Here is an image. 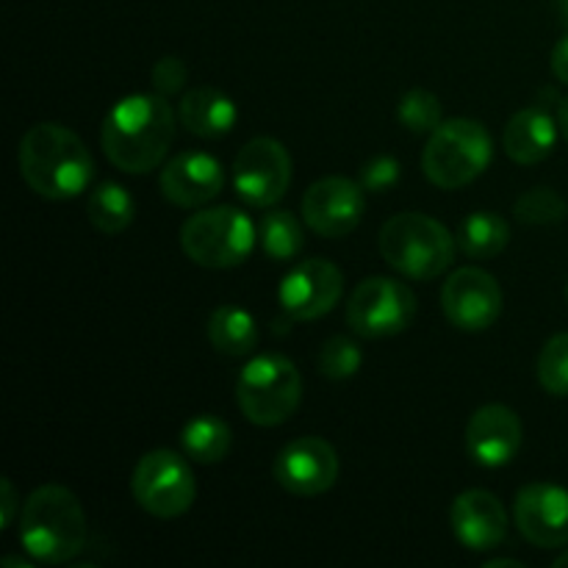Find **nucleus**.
Instances as JSON below:
<instances>
[{
	"instance_id": "1",
	"label": "nucleus",
	"mask_w": 568,
	"mask_h": 568,
	"mask_svg": "<svg viewBox=\"0 0 568 568\" xmlns=\"http://www.w3.org/2000/svg\"><path fill=\"white\" fill-rule=\"evenodd\" d=\"M178 114L164 94H128L116 100L103 120L100 144L116 170L128 175H148L172 148Z\"/></svg>"
},
{
	"instance_id": "2",
	"label": "nucleus",
	"mask_w": 568,
	"mask_h": 568,
	"mask_svg": "<svg viewBox=\"0 0 568 568\" xmlns=\"http://www.w3.org/2000/svg\"><path fill=\"white\" fill-rule=\"evenodd\" d=\"M17 161L22 181L44 200L78 197L94 178V159L83 139L59 122L28 128Z\"/></svg>"
},
{
	"instance_id": "3",
	"label": "nucleus",
	"mask_w": 568,
	"mask_h": 568,
	"mask_svg": "<svg viewBox=\"0 0 568 568\" xmlns=\"http://www.w3.org/2000/svg\"><path fill=\"white\" fill-rule=\"evenodd\" d=\"M17 538L39 564H67L87 549V514L70 488L48 483L39 486L20 508Z\"/></svg>"
},
{
	"instance_id": "4",
	"label": "nucleus",
	"mask_w": 568,
	"mask_h": 568,
	"mask_svg": "<svg viewBox=\"0 0 568 568\" xmlns=\"http://www.w3.org/2000/svg\"><path fill=\"white\" fill-rule=\"evenodd\" d=\"M458 239L433 216L419 211L394 214L377 236L383 261L410 281H433L455 261Z\"/></svg>"
},
{
	"instance_id": "5",
	"label": "nucleus",
	"mask_w": 568,
	"mask_h": 568,
	"mask_svg": "<svg viewBox=\"0 0 568 568\" xmlns=\"http://www.w3.org/2000/svg\"><path fill=\"white\" fill-rule=\"evenodd\" d=\"M494 159L491 133L483 122L453 116L444 120L422 150V170L438 189H460L488 170Z\"/></svg>"
},
{
	"instance_id": "6",
	"label": "nucleus",
	"mask_w": 568,
	"mask_h": 568,
	"mask_svg": "<svg viewBox=\"0 0 568 568\" xmlns=\"http://www.w3.org/2000/svg\"><path fill=\"white\" fill-rule=\"evenodd\" d=\"M303 399V377L294 361L266 353L250 361L236 381V403L258 427H277L292 419Z\"/></svg>"
},
{
	"instance_id": "7",
	"label": "nucleus",
	"mask_w": 568,
	"mask_h": 568,
	"mask_svg": "<svg viewBox=\"0 0 568 568\" xmlns=\"http://www.w3.org/2000/svg\"><path fill=\"white\" fill-rule=\"evenodd\" d=\"M255 242H258V227L233 205L197 211L181 227L183 253L205 270H233L244 264L255 250Z\"/></svg>"
},
{
	"instance_id": "8",
	"label": "nucleus",
	"mask_w": 568,
	"mask_h": 568,
	"mask_svg": "<svg viewBox=\"0 0 568 568\" xmlns=\"http://www.w3.org/2000/svg\"><path fill=\"white\" fill-rule=\"evenodd\" d=\"M131 494L144 514L155 519H178L197 497V480L186 455L172 449H150L131 475Z\"/></svg>"
},
{
	"instance_id": "9",
	"label": "nucleus",
	"mask_w": 568,
	"mask_h": 568,
	"mask_svg": "<svg viewBox=\"0 0 568 568\" xmlns=\"http://www.w3.org/2000/svg\"><path fill=\"white\" fill-rule=\"evenodd\" d=\"M416 320V294L394 277H366L347 303V325L364 338H388Z\"/></svg>"
},
{
	"instance_id": "10",
	"label": "nucleus",
	"mask_w": 568,
	"mask_h": 568,
	"mask_svg": "<svg viewBox=\"0 0 568 568\" xmlns=\"http://www.w3.org/2000/svg\"><path fill=\"white\" fill-rule=\"evenodd\" d=\"M292 186V155L277 139L255 136L233 161V189L253 209L281 203Z\"/></svg>"
},
{
	"instance_id": "11",
	"label": "nucleus",
	"mask_w": 568,
	"mask_h": 568,
	"mask_svg": "<svg viewBox=\"0 0 568 568\" xmlns=\"http://www.w3.org/2000/svg\"><path fill=\"white\" fill-rule=\"evenodd\" d=\"M503 288L497 277L480 266H464L453 272L442 288V311L458 331L480 333L497 325L503 314Z\"/></svg>"
},
{
	"instance_id": "12",
	"label": "nucleus",
	"mask_w": 568,
	"mask_h": 568,
	"mask_svg": "<svg viewBox=\"0 0 568 568\" xmlns=\"http://www.w3.org/2000/svg\"><path fill=\"white\" fill-rule=\"evenodd\" d=\"M344 294V275L333 261L305 258L288 270L277 288L283 314L294 322L320 320L331 314Z\"/></svg>"
},
{
	"instance_id": "13",
	"label": "nucleus",
	"mask_w": 568,
	"mask_h": 568,
	"mask_svg": "<svg viewBox=\"0 0 568 568\" xmlns=\"http://www.w3.org/2000/svg\"><path fill=\"white\" fill-rule=\"evenodd\" d=\"M277 486L294 497H320L338 480V455L331 442L303 436L288 442L272 464Z\"/></svg>"
},
{
	"instance_id": "14",
	"label": "nucleus",
	"mask_w": 568,
	"mask_h": 568,
	"mask_svg": "<svg viewBox=\"0 0 568 568\" xmlns=\"http://www.w3.org/2000/svg\"><path fill=\"white\" fill-rule=\"evenodd\" d=\"M364 186L342 175L322 178L303 194L305 225L322 239L349 236L364 220Z\"/></svg>"
},
{
	"instance_id": "15",
	"label": "nucleus",
	"mask_w": 568,
	"mask_h": 568,
	"mask_svg": "<svg viewBox=\"0 0 568 568\" xmlns=\"http://www.w3.org/2000/svg\"><path fill=\"white\" fill-rule=\"evenodd\" d=\"M514 519L538 549L568 547V491L555 483H530L516 494Z\"/></svg>"
},
{
	"instance_id": "16",
	"label": "nucleus",
	"mask_w": 568,
	"mask_h": 568,
	"mask_svg": "<svg viewBox=\"0 0 568 568\" xmlns=\"http://www.w3.org/2000/svg\"><path fill=\"white\" fill-rule=\"evenodd\" d=\"M466 453L483 469H503L521 447V422L514 408L488 403L466 422Z\"/></svg>"
},
{
	"instance_id": "17",
	"label": "nucleus",
	"mask_w": 568,
	"mask_h": 568,
	"mask_svg": "<svg viewBox=\"0 0 568 568\" xmlns=\"http://www.w3.org/2000/svg\"><path fill=\"white\" fill-rule=\"evenodd\" d=\"M225 170L220 159L203 150H186L161 170V192L178 209H203L220 197Z\"/></svg>"
},
{
	"instance_id": "18",
	"label": "nucleus",
	"mask_w": 568,
	"mask_h": 568,
	"mask_svg": "<svg viewBox=\"0 0 568 568\" xmlns=\"http://www.w3.org/2000/svg\"><path fill=\"white\" fill-rule=\"evenodd\" d=\"M449 521L460 547L471 552H491L508 536V510L497 494L486 488H469L458 494L449 510Z\"/></svg>"
},
{
	"instance_id": "19",
	"label": "nucleus",
	"mask_w": 568,
	"mask_h": 568,
	"mask_svg": "<svg viewBox=\"0 0 568 568\" xmlns=\"http://www.w3.org/2000/svg\"><path fill=\"white\" fill-rule=\"evenodd\" d=\"M558 128L560 125H555L552 111L541 103L516 111L503 131L505 155L521 166H532L549 159V153L558 144Z\"/></svg>"
},
{
	"instance_id": "20",
	"label": "nucleus",
	"mask_w": 568,
	"mask_h": 568,
	"mask_svg": "<svg viewBox=\"0 0 568 568\" xmlns=\"http://www.w3.org/2000/svg\"><path fill=\"white\" fill-rule=\"evenodd\" d=\"M178 120L194 136L222 139L236 125L239 109L222 89L197 87L189 89L178 103Z\"/></svg>"
},
{
	"instance_id": "21",
	"label": "nucleus",
	"mask_w": 568,
	"mask_h": 568,
	"mask_svg": "<svg viewBox=\"0 0 568 568\" xmlns=\"http://www.w3.org/2000/svg\"><path fill=\"white\" fill-rule=\"evenodd\" d=\"M258 322L239 305H220L209 320V342L216 353L244 358L258 347Z\"/></svg>"
},
{
	"instance_id": "22",
	"label": "nucleus",
	"mask_w": 568,
	"mask_h": 568,
	"mask_svg": "<svg viewBox=\"0 0 568 568\" xmlns=\"http://www.w3.org/2000/svg\"><path fill=\"white\" fill-rule=\"evenodd\" d=\"M460 253L475 261L497 258L510 242V225L497 211H475L458 227Z\"/></svg>"
},
{
	"instance_id": "23",
	"label": "nucleus",
	"mask_w": 568,
	"mask_h": 568,
	"mask_svg": "<svg viewBox=\"0 0 568 568\" xmlns=\"http://www.w3.org/2000/svg\"><path fill=\"white\" fill-rule=\"evenodd\" d=\"M231 427L216 416H194L181 430V449L194 464H220L231 453Z\"/></svg>"
},
{
	"instance_id": "24",
	"label": "nucleus",
	"mask_w": 568,
	"mask_h": 568,
	"mask_svg": "<svg viewBox=\"0 0 568 568\" xmlns=\"http://www.w3.org/2000/svg\"><path fill=\"white\" fill-rule=\"evenodd\" d=\"M87 216L100 233L116 236L131 227L133 216H136V200L120 183H100L87 200Z\"/></svg>"
},
{
	"instance_id": "25",
	"label": "nucleus",
	"mask_w": 568,
	"mask_h": 568,
	"mask_svg": "<svg viewBox=\"0 0 568 568\" xmlns=\"http://www.w3.org/2000/svg\"><path fill=\"white\" fill-rule=\"evenodd\" d=\"M258 244L272 261H294L305 247V231L292 211H266L258 222Z\"/></svg>"
},
{
	"instance_id": "26",
	"label": "nucleus",
	"mask_w": 568,
	"mask_h": 568,
	"mask_svg": "<svg viewBox=\"0 0 568 568\" xmlns=\"http://www.w3.org/2000/svg\"><path fill=\"white\" fill-rule=\"evenodd\" d=\"M514 216L521 225H558L568 216V203L555 189L536 186L516 200Z\"/></svg>"
},
{
	"instance_id": "27",
	"label": "nucleus",
	"mask_w": 568,
	"mask_h": 568,
	"mask_svg": "<svg viewBox=\"0 0 568 568\" xmlns=\"http://www.w3.org/2000/svg\"><path fill=\"white\" fill-rule=\"evenodd\" d=\"M397 120L410 133H433L444 122L442 100L430 89H410L399 98Z\"/></svg>"
},
{
	"instance_id": "28",
	"label": "nucleus",
	"mask_w": 568,
	"mask_h": 568,
	"mask_svg": "<svg viewBox=\"0 0 568 568\" xmlns=\"http://www.w3.org/2000/svg\"><path fill=\"white\" fill-rule=\"evenodd\" d=\"M361 364H364L361 347L347 336L327 338L316 355V366L327 381H347V377L358 375Z\"/></svg>"
},
{
	"instance_id": "29",
	"label": "nucleus",
	"mask_w": 568,
	"mask_h": 568,
	"mask_svg": "<svg viewBox=\"0 0 568 568\" xmlns=\"http://www.w3.org/2000/svg\"><path fill=\"white\" fill-rule=\"evenodd\" d=\"M538 381L552 397H568V333H558L538 355Z\"/></svg>"
},
{
	"instance_id": "30",
	"label": "nucleus",
	"mask_w": 568,
	"mask_h": 568,
	"mask_svg": "<svg viewBox=\"0 0 568 568\" xmlns=\"http://www.w3.org/2000/svg\"><path fill=\"white\" fill-rule=\"evenodd\" d=\"M399 178H403V166H399L397 159H392V155H375V159H369L361 166L358 183L364 186V192L381 194L388 192Z\"/></svg>"
},
{
	"instance_id": "31",
	"label": "nucleus",
	"mask_w": 568,
	"mask_h": 568,
	"mask_svg": "<svg viewBox=\"0 0 568 568\" xmlns=\"http://www.w3.org/2000/svg\"><path fill=\"white\" fill-rule=\"evenodd\" d=\"M150 78H153L155 92L164 94V98H172V94H178L186 87L189 70L183 64V59H178V55H164V59L155 61Z\"/></svg>"
},
{
	"instance_id": "32",
	"label": "nucleus",
	"mask_w": 568,
	"mask_h": 568,
	"mask_svg": "<svg viewBox=\"0 0 568 568\" xmlns=\"http://www.w3.org/2000/svg\"><path fill=\"white\" fill-rule=\"evenodd\" d=\"M0 494H3V514H0V527H9L11 521H14V516H17V510L22 508V505H17V491H14V486H11V480L9 477H3V480H0Z\"/></svg>"
},
{
	"instance_id": "33",
	"label": "nucleus",
	"mask_w": 568,
	"mask_h": 568,
	"mask_svg": "<svg viewBox=\"0 0 568 568\" xmlns=\"http://www.w3.org/2000/svg\"><path fill=\"white\" fill-rule=\"evenodd\" d=\"M552 72L560 83L568 87V33L552 48Z\"/></svg>"
},
{
	"instance_id": "34",
	"label": "nucleus",
	"mask_w": 568,
	"mask_h": 568,
	"mask_svg": "<svg viewBox=\"0 0 568 568\" xmlns=\"http://www.w3.org/2000/svg\"><path fill=\"white\" fill-rule=\"evenodd\" d=\"M558 125H560V133H564L568 142V98L560 100L558 105Z\"/></svg>"
},
{
	"instance_id": "35",
	"label": "nucleus",
	"mask_w": 568,
	"mask_h": 568,
	"mask_svg": "<svg viewBox=\"0 0 568 568\" xmlns=\"http://www.w3.org/2000/svg\"><path fill=\"white\" fill-rule=\"evenodd\" d=\"M497 566H510V568H521V560H510V558H499V560H486V568H497Z\"/></svg>"
},
{
	"instance_id": "36",
	"label": "nucleus",
	"mask_w": 568,
	"mask_h": 568,
	"mask_svg": "<svg viewBox=\"0 0 568 568\" xmlns=\"http://www.w3.org/2000/svg\"><path fill=\"white\" fill-rule=\"evenodd\" d=\"M555 6H558L560 17H564V22H568V0H555Z\"/></svg>"
},
{
	"instance_id": "37",
	"label": "nucleus",
	"mask_w": 568,
	"mask_h": 568,
	"mask_svg": "<svg viewBox=\"0 0 568 568\" xmlns=\"http://www.w3.org/2000/svg\"><path fill=\"white\" fill-rule=\"evenodd\" d=\"M555 568H568V549L560 558H555Z\"/></svg>"
},
{
	"instance_id": "38",
	"label": "nucleus",
	"mask_w": 568,
	"mask_h": 568,
	"mask_svg": "<svg viewBox=\"0 0 568 568\" xmlns=\"http://www.w3.org/2000/svg\"><path fill=\"white\" fill-rule=\"evenodd\" d=\"M3 566H20V560H14V558H6V560H3ZM22 566H26V568H31V566L26 564V560H22Z\"/></svg>"
},
{
	"instance_id": "39",
	"label": "nucleus",
	"mask_w": 568,
	"mask_h": 568,
	"mask_svg": "<svg viewBox=\"0 0 568 568\" xmlns=\"http://www.w3.org/2000/svg\"><path fill=\"white\" fill-rule=\"evenodd\" d=\"M566 297H568V288H566Z\"/></svg>"
}]
</instances>
